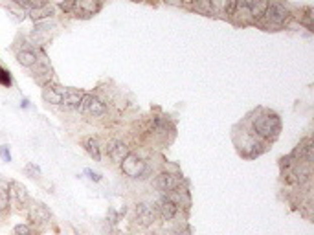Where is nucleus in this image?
I'll use <instances>...</instances> for the list:
<instances>
[{"label":"nucleus","instance_id":"1","mask_svg":"<svg viewBox=\"0 0 314 235\" xmlns=\"http://www.w3.org/2000/svg\"><path fill=\"white\" fill-rule=\"evenodd\" d=\"M252 127L257 138L276 140L279 131H281V120H279L278 114L274 112H261L253 118Z\"/></svg>","mask_w":314,"mask_h":235},{"label":"nucleus","instance_id":"2","mask_svg":"<svg viewBox=\"0 0 314 235\" xmlns=\"http://www.w3.org/2000/svg\"><path fill=\"white\" fill-rule=\"evenodd\" d=\"M120 167H122V173L129 179H142L143 173L147 171V164L143 162V158H140L134 153L127 154L125 158L120 162Z\"/></svg>","mask_w":314,"mask_h":235},{"label":"nucleus","instance_id":"3","mask_svg":"<svg viewBox=\"0 0 314 235\" xmlns=\"http://www.w3.org/2000/svg\"><path fill=\"white\" fill-rule=\"evenodd\" d=\"M8 193H10V204H13L19 210H24L30 204V195L21 182H10L8 184Z\"/></svg>","mask_w":314,"mask_h":235},{"label":"nucleus","instance_id":"4","mask_svg":"<svg viewBox=\"0 0 314 235\" xmlns=\"http://www.w3.org/2000/svg\"><path fill=\"white\" fill-rule=\"evenodd\" d=\"M289 10L285 8V4H281V2H270L269 8H267V11H265V17L263 19H267V22L269 24H274V26H281L285 24V22L289 21Z\"/></svg>","mask_w":314,"mask_h":235},{"label":"nucleus","instance_id":"5","mask_svg":"<svg viewBox=\"0 0 314 235\" xmlns=\"http://www.w3.org/2000/svg\"><path fill=\"white\" fill-rule=\"evenodd\" d=\"M99 10H101V0H76L72 13L81 19H88V17L96 15Z\"/></svg>","mask_w":314,"mask_h":235},{"label":"nucleus","instance_id":"6","mask_svg":"<svg viewBox=\"0 0 314 235\" xmlns=\"http://www.w3.org/2000/svg\"><path fill=\"white\" fill-rule=\"evenodd\" d=\"M152 210H154V213L162 220H173L175 219V215L178 213V206L175 204L169 197H162V199L156 200V204H154Z\"/></svg>","mask_w":314,"mask_h":235},{"label":"nucleus","instance_id":"7","mask_svg":"<svg viewBox=\"0 0 314 235\" xmlns=\"http://www.w3.org/2000/svg\"><path fill=\"white\" fill-rule=\"evenodd\" d=\"M28 219H30V222L33 226H42V224H46V222H50L51 211L48 210L44 204L37 202V204L30 206V210H28Z\"/></svg>","mask_w":314,"mask_h":235},{"label":"nucleus","instance_id":"8","mask_svg":"<svg viewBox=\"0 0 314 235\" xmlns=\"http://www.w3.org/2000/svg\"><path fill=\"white\" fill-rule=\"evenodd\" d=\"M154 186H156L160 191L164 193H171L175 189H178L182 186V179L178 174H171V173H160L154 180Z\"/></svg>","mask_w":314,"mask_h":235},{"label":"nucleus","instance_id":"9","mask_svg":"<svg viewBox=\"0 0 314 235\" xmlns=\"http://www.w3.org/2000/svg\"><path fill=\"white\" fill-rule=\"evenodd\" d=\"M63 96H65V88L57 83H46L42 85V99L50 105H61L63 103Z\"/></svg>","mask_w":314,"mask_h":235},{"label":"nucleus","instance_id":"10","mask_svg":"<svg viewBox=\"0 0 314 235\" xmlns=\"http://www.w3.org/2000/svg\"><path fill=\"white\" fill-rule=\"evenodd\" d=\"M83 112L90 114V116H101L105 112V103L96 96H90V94H85L81 101V107H79Z\"/></svg>","mask_w":314,"mask_h":235},{"label":"nucleus","instance_id":"11","mask_svg":"<svg viewBox=\"0 0 314 235\" xmlns=\"http://www.w3.org/2000/svg\"><path fill=\"white\" fill-rule=\"evenodd\" d=\"M129 153H131V149L127 147V143L120 142V140H112V142L107 143V154L114 164H120Z\"/></svg>","mask_w":314,"mask_h":235},{"label":"nucleus","instance_id":"12","mask_svg":"<svg viewBox=\"0 0 314 235\" xmlns=\"http://www.w3.org/2000/svg\"><path fill=\"white\" fill-rule=\"evenodd\" d=\"M85 97L83 90H77V88H65V96H63V107L65 108H79L81 107V101Z\"/></svg>","mask_w":314,"mask_h":235},{"label":"nucleus","instance_id":"13","mask_svg":"<svg viewBox=\"0 0 314 235\" xmlns=\"http://www.w3.org/2000/svg\"><path fill=\"white\" fill-rule=\"evenodd\" d=\"M134 213H136V222L140 226H151L154 222V217H156L154 210L149 204H138Z\"/></svg>","mask_w":314,"mask_h":235},{"label":"nucleus","instance_id":"14","mask_svg":"<svg viewBox=\"0 0 314 235\" xmlns=\"http://www.w3.org/2000/svg\"><path fill=\"white\" fill-rule=\"evenodd\" d=\"M31 70H33V77H35L41 85H46V83L51 79V68L44 59H39V61L31 67Z\"/></svg>","mask_w":314,"mask_h":235},{"label":"nucleus","instance_id":"15","mask_svg":"<svg viewBox=\"0 0 314 235\" xmlns=\"http://www.w3.org/2000/svg\"><path fill=\"white\" fill-rule=\"evenodd\" d=\"M54 13H56V8H54L51 4H44V6H41V8H37V10H31L30 17H31V21L39 24V22L54 17Z\"/></svg>","mask_w":314,"mask_h":235},{"label":"nucleus","instance_id":"16","mask_svg":"<svg viewBox=\"0 0 314 235\" xmlns=\"http://www.w3.org/2000/svg\"><path fill=\"white\" fill-rule=\"evenodd\" d=\"M17 61H19L21 67L31 68L39 61V55H37V51H33V50H21V51H17Z\"/></svg>","mask_w":314,"mask_h":235},{"label":"nucleus","instance_id":"17","mask_svg":"<svg viewBox=\"0 0 314 235\" xmlns=\"http://www.w3.org/2000/svg\"><path fill=\"white\" fill-rule=\"evenodd\" d=\"M269 4H270V0H252V4H250L252 21H261L265 17V11H267Z\"/></svg>","mask_w":314,"mask_h":235},{"label":"nucleus","instance_id":"18","mask_svg":"<svg viewBox=\"0 0 314 235\" xmlns=\"http://www.w3.org/2000/svg\"><path fill=\"white\" fill-rule=\"evenodd\" d=\"M83 147H85L86 153L90 154L96 162L101 160V147H99V142L96 138H85L83 140Z\"/></svg>","mask_w":314,"mask_h":235},{"label":"nucleus","instance_id":"19","mask_svg":"<svg viewBox=\"0 0 314 235\" xmlns=\"http://www.w3.org/2000/svg\"><path fill=\"white\" fill-rule=\"evenodd\" d=\"M193 10L200 13V15H206V17H213L215 15V6H213V0H197L195 6H193Z\"/></svg>","mask_w":314,"mask_h":235},{"label":"nucleus","instance_id":"20","mask_svg":"<svg viewBox=\"0 0 314 235\" xmlns=\"http://www.w3.org/2000/svg\"><path fill=\"white\" fill-rule=\"evenodd\" d=\"M10 208V193H8V184L0 186V213Z\"/></svg>","mask_w":314,"mask_h":235},{"label":"nucleus","instance_id":"21","mask_svg":"<svg viewBox=\"0 0 314 235\" xmlns=\"http://www.w3.org/2000/svg\"><path fill=\"white\" fill-rule=\"evenodd\" d=\"M13 235H33V230L30 224H17L13 228Z\"/></svg>","mask_w":314,"mask_h":235},{"label":"nucleus","instance_id":"22","mask_svg":"<svg viewBox=\"0 0 314 235\" xmlns=\"http://www.w3.org/2000/svg\"><path fill=\"white\" fill-rule=\"evenodd\" d=\"M0 85H4V87H11L10 72L6 70V68H2V67H0Z\"/></svg>","mask_w":314,"mask_h":235},{"label":"nucleus","instance_id":"23","mask_svg":"<svg viewBox=\"0 0 314 235\" xmlns=\"http://www.w3.org/2000/svg\"><path fill=\"white\" fill-rule=\"evenodd\" d=\"M24 171H26V174H30V177H33V179H37V177H41V169L37 167L35 164H26V167H24Z\"/></svg>","mask_w":314,"mask_h":235},{"label":"nucleus","instance_id":"24","mask_svg":"<svg viewBox=\"0 0 314 235\" xmlns=\"http://www.w3.org/2000/svg\"><path fill=\"white\" fill-rule=\"evenodd\" d=\"M235 8H237V0H224V13L226 15H233Z\"/></svg>","mask_w":314,"mask_h":235},{"label":"nucleus","instance_id":"25","mask_svg":"<svg viewBox=\"0 0 314 235\" xmlns=\"http://www.w3.org/2000/svg\"><path fill=\"white\" fill-rule=\"evenodd\" d=\"M74 4H76V0H61V2H59V8H61L65 13H72Z\"/></svg>","mask_w":314,"mask_h":235},{"label":"nucleus","instance_id":"26","mask_svg":"<svg viewBox=\"0 0 314 235\" xmlns=\"http://www.w3.org/2000/svg\"><path fill=\"white\" fill-rule=\"evenodd\" d=\"M0 158L4 160V162H11V153L8 145H2V147H0Z\"/></svg>","mask_w":314,"mask_h":235},{"label":"nucleus","instance_id":"27","mask_svg":"<svg viewBox=\"0 0 314 235\" xmlns=\"http://www.w3.org/2000/svg\"><path fill=\"white\" fill-rule=\"evenodd\" d=\"M86 173L90 174V179L96 180V182H99V180H101V174H99V173H94V171H90V169H86Z\"/></svg>","mask_w":314,"mask_h":235},{"label":"nucleus","instance_id":"28","mask_svg":"<svg viewBox=\"0 0 314 235\" xmlns=\"http://www.w3.org/2000/svg\"><path fill=\"white\" fill-rule=\"evenodd\" d=\"M195 2H197V0H182V4L186 6V8H193Z\"/></svg>","mask_w":314,"mask_h":235}]
</instances>
